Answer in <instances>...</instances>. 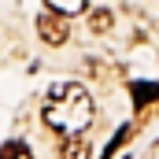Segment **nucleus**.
<instances>
[{
	"instance_id": "nucleus-1",
	"label": "nucleus",
	"mask_w": 159,
	"mask_h": 159,
	"mask_svg": "<svg viewBox=\"0 0 159 159\" xmlns=\"http://www.w3.org/2000/svg\"><path fill=\"white\" fill-rule=\"evenodd\" d=\"M41 119H44L48 129L74 137V133H81L93 122V96L85 93V85H78V81H59L41 100Z\"/></svg>"
},
{
	"instance_id": "nucleus-2",
	"label": "nucleus",
	"mask_w": 159,
	"mask_h": 159,
	"mask_svg": "<svg viewBox=\"0 0 159 159\" xmlns=\"http://www.w3.org/2000/svg\"><path fill=\"white\" fill-rule=\"evenodd\" d=\"M37 34H41L44 44H63V41L70 37L67 15H59V11H44V15H37Z\"/></svg>"
},
{
	"instance_id": "nucleus-3",
	"label": "nucleus",
	"mask_w": 159,
	"mask_h": 159,
	"mask_svg": "<svg viewBox=\"0 0 159 159\" xmlns=\"http://www.w3.org/2000/svg\"><path fill=\"white\" fill-rule=\"evenodd\" d=\"M89 156H93V148H89V141H85L81 133L67 137L63 148H59V159H89Z\"/></svg>"
},
{
	"instance_id": "nucleus-4",
	"label": "nucleus",
	"mask_w": 159,
	"mask_h": 159,
	"mask_svg": "<svg viewBox=\"0 0 159 159\" xmlns=\"http://www.w3.org/2000/svg\"><path fill=\"white\" fill-rule=\"evenodd\" d=\"M111 22H115V19H111V11H107V7H96V11L89 15V30H93V34H107V30H111Z\"/></svg>"
},
{
	"instance_id": "nucleus-5",
	"label": "nucleus",
	"mask_w": 159,
	"mask_h": 159,
	"mask_svg": "<svg viewBox=\"0 0 159 159\" xmlns=\"http://www.w3.org/2000/svg\"><path fill=\"white\" fill-rule=\"evenodd\" d=\"M156 96H159V85H152V81H137V85H133V104H137V107H144V104L156 100Z\"/></svg>"
},
{
	"instance_id": "nucleus-6",
	"label": "nucleus",
	"mask_w": 159,
	"mask_h": 159,
	"mask_svg": "<svg viewBox=\"0 0 159 159\" xmlns=\"http://www.w3.org/2000/svg\"><path fill=\"white\" fill-rule=\"evenodd\" d=\"M48 11H59V15H81L85 11V0H44Z\"/></svg>"
},
{
	"instance_id": "nucleus-7",
	"label": "nucleus",
	"mask_w": 159,
	"mask_h": 159,
	"mask_svg": "<svg viewBox=\"0 0 159 159\" xmlns=\"http://www.w3.org/2000/svg\"><path fill=\"white\" fill-rule=\"evenodd\" d=\"M0 159H34V152H30L22 141H7V144L0 148Z\"/></svg>"
},
{
	"instance_id": "nucleus-8",
	"label": "nucleus",
	"mask_w": 159,
	"mask_h": 159,
	"mask_svg": "<svg viewBox=\"0 0 159 159\" xmlns=\"http://www.w3.org/2000/svg\"><path fill=\"white\" fill-rule=\"evenodd\" d=\"M126 137H129V126H122L119 133L111 137V144L104 148V156H100V159H111V156H115V152H119V148H122V141H126Z\"/></svg>"
}]
</instances>
